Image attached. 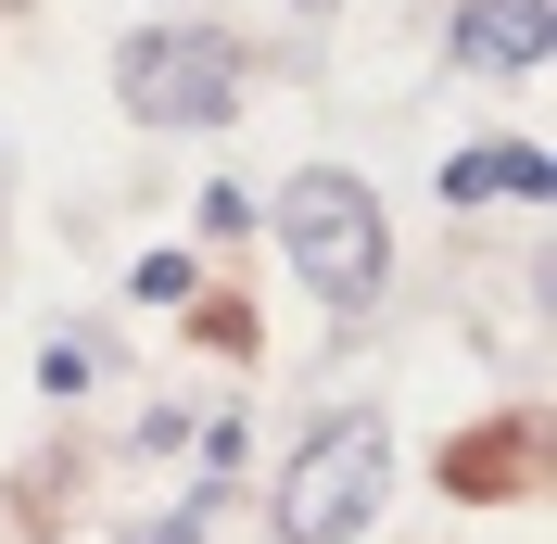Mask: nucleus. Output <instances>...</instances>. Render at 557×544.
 Masks as SVG:
<instances>
[{
	"mask_svg": "<svg viewBox=\"0 0 557 544\" xmlns=\"http://www.w3.org/2000/svg\"><path fill=\"white\" fill-rule=\"evenodd\" d=\"M381 481H393V431L368 406H343V418H317V431L292 443V469H278V494H267V532L278 544H343V532L381 519Z\"/></svg>",
	"mask_w": 557,
	"mask_h": 544,
	"instance_id": "nucleus-1",
	"label": "nucleus"
},
{
	"mask_svg": "<svg viewBox=\"0 0 557 544\" xmlns=\"http://www.w3.org/2000/svg\"><path fill=\"white\" fill-rule=\"evenodd\" d=\"M127 292H139L152 317H165V305H190L203 279H190V254H139V267H127Z\"/></svg>",
	"mask_w": 557,
	"mask_h": 544,
	"instance_id": "nucleus-6",
	"label": "nucleus"
},
{
	"mask_svg": "<svg viewBox=\"0 0 557 544\" xmlns=\"http://www.w3.org/2000/svg\"><path fill=\"white\" fill-rule=\"evenodd\" d=\"M114 102L139 127H228L242 114V51L215 26H139L114 51Z\"/></svg>",
	"mask_w": 557,
	"mask_h": 544,
	"instance_id": "nucleus-3",
	"label": "nucleus"
},
{
	"mask_svg": "<svg viewBox=\"0 0 557 544\" xmlns=\"http://www.w3.org/2000/svg\"><path fill=\"white\" fill-rule=\"evenodd\" d=\"M292 13H330V0H292Z\"/></svg>",
	"mask_w": 557,
	"mask_h": 544,
	"instance_id": "nucleus-8",
	"label": "nucleus"
},
{
	"mask_svg": "<svg viewBox=\"0 0 557 544\" xmlns=\"http://www.w3.org/2000/svg\"><path fill=\"white\" fill-rule=\"evenodd\" d=\"M278 240H292V267H305L317 305H368L393 279V228L368 203V177H343V165H305L278 190Z\"/></svg>",
	"mask_w": 557,
	"mask_h": 544,
	"instance_id": "nucleus-2",
	"label": "nucleus"
},
{
	"mask_svg": "<svg viewBox=\"0 0 557 544\" xmlns=\"http://www.w3.org/2000/svg\"><path fill=\"white\" fill-rule=\"evenodd\" d=\"M545 38H557L545 0H456V64H469V76H532Z\"/></svg>",
	"mask_w": 557,
	"mask_h": 544,
	"instance_id": "nucleus-4",
	"label": "nucleus"
},
{
	"mask_svg": "<svg viewBox=\"0 0 557 544\" xmlns=\"http://www.w3.org/2000/svg\"><path fill=\"white\" fill-rule=\"evenodd\" d=\"M557 190V165L532 152V139H482V152H444V203L469 215V203H545Z\"/></svg>",
	"mask_w": 557,
	"mask_h": 544,
	"instance_id": "nucleus-5",
	"label": "nucleus"
},
{
	"mask_svg": "<svg viewBox=\"0 0 557 544\" xmlns=\"http://www.w3.org/2000/svg\"><path fill=\"white\" fill-rule=\"evenodd\" d=\"M89 368H102V355H89V342H38V393H89Z\"/></svg>",
	"mask_w": 557,
	"mask_h": 544,
	"instance_id": "nucleus-7",
	"label": "nucleus"
}]
</instances>
